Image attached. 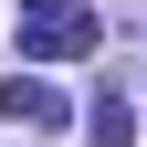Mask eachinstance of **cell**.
Here are the masks:
<instances>
[{
	"label": "cell",
	"mask_w": 147,
	"mask_h": 147,
	"mask_svg": "<svg viewBox=\"0 0 147 147\" xmlns=\"http://www.w3.org/2000/svg\"><path fill=\"white\" fill-rule=\"evenodd\" d=\"M95 53V11H21V63H84Z\"/></svg>",
	"instance_id": "cell-1"
},
{
	"label": "cell",
	"mask_w": 147,
	"mask_h": 147,
	"mask_svg": "<svg viewBox=\"0 0 147 147\" xmlns=\"http://www.w3.org/2000/svg\"><path fill=\"white\" fill-rule=\"evenodd\" d=\"M126 126H137V116H126V95H95V147H126Z\"/></svg>",
	"instance_id": "cell-3"
},
{
	"label": "cell",
	"mask_w": 147,
	"mask_h": 147,
	"mask_svg": "<svg viewBox=\"0 0 147 147\" xmlns=\"http://www.w3.org/2000/svg\"><path fill=\"white\" fill-rule=\"evenodd\" d=\"M0 116L11 126H63L74 105H63V84H42V74H11V84H0Z\"/></svg>",
	"instance_id": "cell-2"
}]
</instances>
